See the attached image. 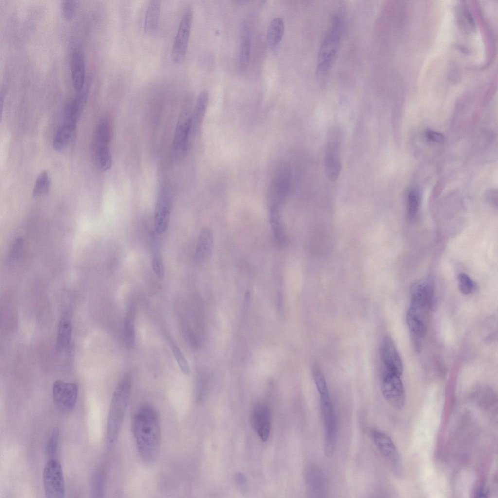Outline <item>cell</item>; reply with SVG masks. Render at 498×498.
Returning <instances> with one entry per match:
<instances>
[{
	"label": "cell",
	"mask_w": 498,
	"mask_h": 498,
	"mask_svg": "<svg viewBox=\"0 0 498 498\" xmlns=\"http://www.w3.org/2000/svg\"><path fill=\"white\" fill-rule=\"evenodd\" d=\"M131 426L140 456L146 463L153 462L160 452L161 440L156 411L148 404L141 406L132 416Z\"/></svg>",
	"instance_id": "1"
},
{
	"label": "cell",
	"mask_w": 498,
	"mask_h": 498,
	"mask_svg": "<svg viewBox=\"0 0 498 498\" xmlns=\"http://www.w3.org/2000/svg\"><path fill=\"white\" fill-rule=\"evenodd\" d=\"M131 384V376L126 374L113 393L107 423V438L109 446H112L118 437L129 402Z\"/></svg>",
	"instance_id": "2"
},
{
	"label": "cell",
	"mask_w": 498,
	"mask_h": 498,
	"mask_svg": "<svg viewBox=\"0 0 498 498\" xmlns=\"http://www.w3.org/2000/svg\"><path fill=\"white\" fill-rule=\"evenodd\" d=\"M342 34V22L338 16L332 19L328 29L320 45L317 63L316 73L321 81L327 75L338 51Z\"/></svg>",
	"instance_id": "3"
},
{
	"label": "cell",
	"mask_w": 498,
	"mask_h": 498,
	"mask_svg": "<svg viewBox=\"0 0 498 498\" xmlns=\"http://www.w3.org/2000/svg\"><path fill=\"white\" fill-rule=\"evenodd\" d=\"M342 138V131L339 127L334 126L328 130L324 162L326 177L332 182L337 180L341 169L340 147Z\"/></svg>",
	"instance_id": "4"
},
{
	"label": "cell",
	"mask_w": 498,
	"mask_h": 498,
	"mask_svg": "<svg viewBox=\"0 0 498 498\" xmlns=\"http://www.w3.org/2000/svg\"><path fill=\"white\" fill-rule=\"evenodd\" d=\"M324 431V453L333 456L337 439V424L335 412L329 391L319 393Z\"/></svg>",
	"instance_id": "5"
},
{
	"label": "cell",
	"mask_w": 498,
	"mask_h": 498,
	"mask_svg": "<svg viewBox=\"0 0 498 498\" xmlns=\"http://www.w3.org/2000/svg\"><path fill=\"white\" fill-rule=\"evenodd\" d=\"M43 481L46 497L61 498L65 495V485L60 462L52 458L47 462L43 473Z\"/></svg>",
	"instance_id": "6"
},
{
	"label": "cell",
	"mask_w": 498,
	"mask_h": 498,
	"mask_svg": "<svg viewBox=\"0 0 498 498\" xmlns=\"http://www.w3.org/2000/svg\"><path fill=\"white\" fill-rule=\"evenodd\" d=\"M191 114L190 105L187 104L180 115L173 137L172 155L176 160L183 157L187 151L191 135Z\"/></svg>",
	"instance_id": "7"
},
{
	"label": "cell",
	"mask_w": 498,
	"mask_h": 498,
	"mask_svg": "<svg viewBox=\"0 0 498 498\" xmlns=\"http://www.w3.org/2000/svg\"><path fill=\"white\" fill-rule=\"evenodd\" d=\"M193 12L188 8L183 13L172 47L171 57L176 63L183 61L185 57L189 40Z\"/></svg>",
	"instance_id": "8"
},
{
	"label": "cell",
	"mask_w": 498,
	"mask_h": 498,
	"mask_svg": "<svg viewBox=\"0 0 498 498\" xmlns=\"http://www.w3.org/2000/svg\"><path fill=\"white\" fill-rule=\"evenodd\" d=\"M434 294L433 283L430 278H424L416 282L411 290L410 308L426 314L431 306Z\"/></svg>",
	"instance_id": "9"
},
{
	"label": "cell",
	"mask_w": 498,
	"mask_h": 498,
	"mask_svg": "<svg viewBox=\"0 0 498 498\" xmlns=\"http://www.w3.org/2000/svg\"><path fill=\"white\" fill-rule=\"evenodd\" d=\"M78 389L73 383L56 381L53 387V397L56 407L63 412H71L77 402Z\"/></svg>",
	"instance_id": "10"
},
{
	"label": "cell",
	"mask_w": 498,
	"mask_h": 498,
	"mask_svg": "<svg viewBox=\"0 0 498 498\" xmlns=\"http://www.w3.org/2000/svg\"><path fill=\"white\" fill-rule=\"evenodd\" d=\"M372 440L380 453L390 463L394 471L401 474L402 465L397 448L391 439L385 433L376 429L371 432Z\"/></svg>",
	"instance_id": "11"
},
{
	"label": "cell",
	"mask_w": 498,
	"mask_h": 498,
	"mask_svg": "<svg viewBox=\"0 0 498 498\" xmlns=\"http://www.w3.org/2000/svg\"><path fill=\"white\" fill-rule=\"evenodd\" d=\"M400 376L386 372L384 376L381 390L386 401L394 408L402 409L405 403V391Z\"/></svg>",
	"instance_id": "12"
},
{
	"label": "cell",
	"mask_w": 498,
	"mask_h": 498,
	"mask_svg": "<svg viewBox=\"0 0 498 498\" xmlns=\"http://www.w3.org/2000/svg\"><path fill=\"white\" fill-rule=\"evenodd\" d=\"M171 191L169 187L165 186L157 199L154 215V227L157 232L161 234L167 229L172 207Z\"/></svg>",
	"instance_id": "13"
},
{
	"label": "cell",
	"mask_w": 498,
	"mask_h": 498,
	"mask_svg": "<svg viewBox=\"0 0 498 498\" xmlns=\"http://www.w3.org/2000/svg\"><path fill=\"white\" fill-rule=\"evenodd\" d=\"M252 427L260 439L265 441L269 437L271 426V415L268 405L258 402L253 407L250 414Z\"/></svg>",
	"instance_id": "14"
},
{
	"label": "cell",
	"mask_w": 498,
	"mask_h": 498,
	"mask_svg": "<svg viewBox=\"0 0 498 498\" xmlns=\"http://www.w3.org/2000/svg\"><path fill=\"white\" fill-rule=\"evenodd\" d=\"M381 360L386 369V372L401 376L403 367L399 353L391 338L384 337L380 347Z\"/></svg>",
	"instance_id": "15"
},
{
	"label": "cell",
	"mask_w": 498,
	"mask_h": 498,
	"mask_svg": "<svg viewBox=\"0 0 498 498\" xmlns=\"http://www.w3.org/2000/svg\"><path fill=\"white\" fill-rule=\"evenodd\" d=\"M305 481L310 493L314 498H323L327 493V481L322 471L314 465H309L305 470Z\"/></svg>",
	"instance_id": "16"
},
{
	"label": "cell",
	"mask_w": 498,
	"mask_h": 498,
	"mask_svg": "<svg viewBox=\"0 0 498 498\" xmlns=\"http://www.w3.org/2000/svg\"><path fill=\"white\" fill-rule=\"evenodd\" d=\"M76 137L77 124L64 123L54 137V148L61 153L69 152L73 147Z\"/></svg>",
	"instance_id": "17"
},
{
	"label": "cell",
	"mask_w": 498,
	"mask_h": 498,
	"mask_svg": "<svg viewBox=\"0 0 498 498\" xmlns=\"http://www.w3.org/2000/svg\"><path fill=\"white\" fill-rule=\"evenodd\" d=\"M425 316L411 308H409L406 315L407 323L417 349L421 348V341L427 331Z\"/></svg>",
	"instance_id": "18"
},
{
	"label": "cell",
	"mask_w": 498,
	"mask_h": 498,
	"mask_svg": "<svg viewBox=\"0 0 498 498\" xmlns=\"http://www.w3.org/2000/svg\"><path fill=\"white\" fill-rule=\"evenodd\" d=\"M71 71L73 87L77 93L83 89L85 78L84 55L80 50H75L72 55Z\"/></svg>",
	"instance_id": "19"
},
{
	"label": "cell",
	"mask_w": 498,
	"mask_h": 498,
	"mask_svg": "<svg viewBox=\"0 0 498 498\" xmlns=\"http://www.w3.org/2000/svg\"><path fill=\"white\" fill-rule=\"evenodd\" d=\"M72 336V316L69 311H65L59 320L56 346L59 350H65L71 344Z\"/></svg>",
	"instance_id": "20"
},
{
	"label": "cell",
	"mask_w": 498,
	"mask_h": 498,
	"mask_svg": "<svg viewBox=\"0 0 498 498\" xmlns=\"http://www.w3.org/2000/svg\"><path fill=\"white\" fill-rule=\"evenodd\" d=\"M213 240V234L210 229L206 227L202 229L195 252L196 262L201 263L209 259L212 253Z\"/></svg>",
	"instance_id": "21"
},
{
	"label": "cell",
	"mask_w": 498,
	"mask_h": 498,
	"mask_svg": "<svg viewBox=\"0 0 498 498\" xmlns=\"http://www.w3.org/2000/svg\"><path fill=\"white\" fill-rule=\"evenodd\" d=\"M208 103V94L202 91L198 95L191 114V135L198 132L203 121Z\"/></svg>",
	"instance_id": "22"
},
{
	"label": "cell",
	"mask_w": 498,
	"mask_h": 498,
	"mask_svg": "<svg viewBox=\"0 0 498 498\" xmlns=\"http://www.w3.org/2000/svg\"><path fill=\"white\" fill-rule=\"evenodd\" d=\"M86 98V93L81 91L67 104L64 110V123L77 124L81 116Z\"/></svg>",
	"instance_id": "23"
},
{
	"label": "cell",
	"mask_w": 498,
	"mask_h": 498,
	"mask_svg": "<svg viewBox=\"0 0 498 498\" xmlns=\"http://www.w3.org/2000/svg\"><path fill=\"white\" fill-rule=\"evenodd\" d=\"M161 1L151 0L147 7L145 14L144 30L146 33L151 34L156 31L159 20Z\"/></svg>",
	"instance_id": "24"
},
{
	"label": "cell",
	"mask_w": 498,
	"mask_h": 498,
	"mask_svg": "<svg viewBox=\"0 0 498 498\" xmlns=\"http://www.w3.org/2000/svg\"><path fill=\"white\" fill-rule=\"evenodd\" d=\"M93 159L97 167L101 171L109 170L112 164V156L108 145L92 146Z\"/></svg>",
	"instance_id": "25"
},
{
	"label": "cell",
	"mask_w": 498,
	"mask_h": 498,
	"mask_svg": "<svg viewBox=\"0 0 498 498\" xmlns=\"http://www.w3.org/2000/svg\"><path fill=\"white\" fill-rule=\"evenodd\" d=\"M270 221L274 241L277 246L284 247L286 242V237L279 213V209L270 208Z\"/></svg>",
	"instance_id": "26"
},
{
	"label": "cell",
	"mask_w": 498,
	"mask_h": 498,
	"mask_svg": "<svg viewBox=\"0 0 498 498\" xmlns=\"http://www.w3.org/2000/svg\"><path fill=\"white\" fill-rule=\"evenodd\" d=\"M241 42L240 50V63L242 66H246L249 61L251 41L249 25L246 21H244L241 27Z\"/></svg>",
	"instance_id": "27"
},
{
	"label": "cell",
	"mask_w": 498,
	"mask_h": 498,
	"mask_svg": "<svg viewBox=\"0 0 498 498\" xmlns=\"http://www.w3.org/2000/svg\"><path fill=\"white\" fill-rule=\"evenodd\" d=\"M284 32V23L282 19L277 17L270 22L267 32V41L271 47H276L281 41Z\"/></svg>",
	"instance_id": "28"
},
{
	"label": "cell",
	"mask_w": 498,
	"mask_h": 498,
	"mask_svg": "<svg viewBox=\"0 0 498 498\" xmlns=\"http://www.w3.org/2000/svg\"><path fill=\"white\" fill-rule=\"evenodd\" d=\"M111 139L110 124L107 118L102 119L98 123L93 137V144H109Z\"/></svg>",
	"instance_id": "29"
},
{
	"label": "cell",
	"mask_w": 498,
	"mask_h": 498,
	"mask_svg": "<svg viewBox=\"0 0 498 498\" xmlns=\"http://www.w3.org/2000/svg\"><path fill=\"white\" fill-rule=\"evenodd\" d=\"M134 319V310L133 308L130 307L125 314L124 329L125 343L129 348H133L135 344Z\"/></svg>",
	"instance_id": "30"
},
{
	"label": "cell",
	"mask_w": 498,
	"mask_h": 498,
	"mask_svg": "<svg viewBox=\"0 0 498 498\" xmlns=\"http://www.w3.org/2000/svg\"><path fill=\"white\" fill-rule=\"evenodd\" d=\"M50 188V179L49 174L46 171L42 172L37 177L35 183L32 196L37 198L46 195Z\"/></svg>",
	"instance_id": "31"
},
{
	"label": "cell",
	"mask_w": 498,
	"mask_h": 498,
	"mask_svg": "<svg viewBox=\"0 0 498 498\" xmlns=\"http://www.w3.org/2000/svg\"><path fill=\"white\" fill-rule=\"evenodd\" d=\"M420 199L418 193L411 190L408 194L407 199V213L409 218H415L419 208Z\"/></svg>",
	"instance_id": "32"
},
{
	"label": "cell",
	"mask_w": 498,
	"mask_h": 498,
	"mask_svg": "<svg viewBox=\"0 0 498 498\" xmlns=\"http://www.w3.org/2000/svg\"><path fill=\"white\" fill-rule=\"evenodd\" d=\"M59 438V430L56 427L53 430L45 445L46 454L50 459L54 458L56 454Z\"/></svg>",
	"instance_id": "33"
},
{
	"label": "cell",
	"mask_w": 498,
	"mask_h": 498,
	"mask_svg": "<svg viewBox=\"0 0 498 498\" xmlns=\"http://www.w3.org/2000/svg\"><path fill=\"white\" fill-rule=\"evenodd\" d=\"M457 285L460 292L464 295L472 293L475 289L473 280L467 274L463 273L459 274L457 277Z\"/></svg>",
	"instance_id": "34"
},
{
	"label": "cell",
	"mask_w": 498,
	"mask_h": 498,
	"mask_svg": "<svg viewBox=\"0 0 498 498\" xmlns=\"http://www.w3.org/2000/svg\"><path fill=\"white\" fill-rule=\"evenodd\" d=\"M171 343L173 354L179 368L184 374H187L189 368L184 356L175 343L171 341Z\"/></svg>",
	"instance_id": "35"
},
{
	"label": "cell",
	"mask_w": 498,
	"mask_h": 498,
	"mask_svg": "<svg viewBox=\"0 0 498 498\" xmlns=\"http://www.w3.org/2000/svg\"><path fill=\"white\" fill-rule=\"evenodd\" d=\"M76 4L74 0H65L61 3V11L64 17L71 19L75 14Z\"/></svg>",
	"instance_id": "36"
},
{
	"label": "cell",
	"mask_w": 498,
	"mask_h": 498,
	"mask_svg": "<svg viewBox=\"0 0 498 498\" xmlns=\"http://www.w3.org/2000/svg\"><path fill=\"white\" fill-rule=\"evenodd\" d=\"M152 268L153 271L159 278H162L164 276V267L161 257L156 255L152 260Z\"/></svg>",
	"instance_id": "37"
},
{
	"label": "cell",
	"mask_w": 498,
	"mask_h": 498,
	"mask_svg": "<svg viewBox=\"0 0 498 498\" xmlns=\"http://www.w3.org/2000/svg\"><path fill=\"white\" fill-rule=\"evenodd\" d=\"M425 135L427 139L434 142L440 143L444 141V137L442 134L431 130H427Z\"/></svg>",
	"instance_id": "38"
},
{
	"label": "cell",
	"mask_w": 498,
	"mask_h": 498,
	"mask_svg": "<svg viewBox=\"0 0 498 498\" xmlns=\"http://www.w3.org/2000/svg\"><path fill=\"white\" fill-rule=\"evenodd\" d=\"M486 198L490 204L494 206H497L498 195L497 190H490L486 193Z\"/></svg>",
	"instance_id": "39"
},
{
	"label": "cell",
	"mask_w": 498,
	"mask_h": 498,
	"mask_svg": "<svg viewBox=\"0 0 498 498\" xmlns=\"http://www.w3.org/2000/svg\"><path fill=\"white\" fill-rule=\"evenodd\" d=\"M236 476V480L238 483L241 486H244L246 483V479L244 476L241 473H239Z\"/></svg>",
	"instance_id": "40"
}]
</instances>
